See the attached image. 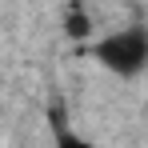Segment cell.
<instances>
[{"mask_svg":"<svg viewBox=\"0 0 148 148\" xmlns=\"http://www.w3.org/2000/svg\"><path fill=\"white\" fill-rule=\"evenodd\" d=\"M92 60H96L104 72L112 76H140L148 68V28L140 24H128V28H116L108 36H100L92 44Z\"/></svg>","mask_w":148,"mask_h":148,"instance_id":"1","label":"cell"},{"mask_svg":"<svg viewBox=\"0 0 148 148\" xmlns=\"http://www.w3.org/2000/svg\"><path fill=\"white\" fill-rule=\"evenodd\" d=\"M52 148H96V144L84 140L80 132H72L68 120H60V112L52 108Z\"/></svg>","mask_w":148,"mask_h":148,"instance_id":"2","label":"cell"},{"mask_svg":"<svg viewBox=\"0 0 148 148\" xmlns=\"http://www.w3.org/2000/svg\"><path fill=\"white\" fill-rule=\"evenodd\" d=\"M64 36L68 40H88L92 36V20L84 12V4H68V12H64Z\"/></svg>","mask_w":148,"mask_h":148,"instance_id":"3","label":"cell"}]
</instances>
